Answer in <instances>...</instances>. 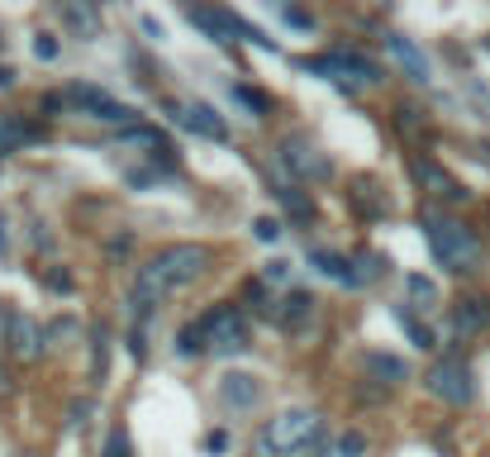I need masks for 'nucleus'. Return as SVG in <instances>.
Listing matches in <instances>:
<instances>
[{
    "instance_id": "1",
    "label": "nucleus",
    "mask_w": 490,
    "mask_h": 457,
    "mask_svg": "<svg viewBox=\"0 0 490 457\" xmlns=\"http://www.w3.org/2000/svg\"><path fill=\"white\" fill-rule=\"evenodd\" d=\"M205 267H209V248H200V243H167V248H158L134 276V290H129L134 324L143 329L148 314L162 305V296L191 286L195 276H205Z\"/></svg>"
},
{
    "instance_id": "2",
    "label": "nucleus",
    "mask_w": 490,
    "mask_h": 457,
    "mask_svg": "<svg viewBox=\"0 0 490 457\" xmlns=\"http://www.w3.org/2000/svg\"><path fill=\"white\" fill-rule=\"evenodd\" d=\"M419 229H424V239H429V253L438 267L447 272H476L481 267V239L461 224V219L453 215H438V210H424L419 215Z\"/></svg>"
},
{
    "instance_id": "3",
    "label": "nucleus",
    "mask_w": 490,
    "mask_h": 457,
    "mask_svg": "<svg viewBox=\"0 0 490 457\" xmlns=\"http://www.w3.org/2000/svg\"><path fill=\"white\" fill-rule=\"evenodd\" d=\"M319 428H324V420H319L314 410L290 405V410L276 414L272 424H262V428H257L253 453H257V457H296V453H305V448H314Z\"/></svg>"
},
{
    "instance_id": "4",
    "label": "nucleus",
    "mask_w": 490,
    "mask_h": 457,
    "mask_svg": "<svg viewBox=\"0 0 490 457\" xmlns=\"http://www.w3.org/2000/svg\"><path fill=\"white\" fill-rule=\"evenodd\" d=\"M300 67H305L310 77L333 81V86L347 91V95H357V86H376V81H386V77H381V67H376L372 58H362V53H347V48L324 53V58H305Z\"/></svg>"
},
{
    "instance_id": "5",
    "label": "nucleus",
    "mask_w": 490,
    "mask_h": 457,
    "mask_svg": "<svg viewBox=\"0 0 490 457\" xmlns=\"http://www.w3.org/2000/svg\"><path fill=\"white\" fill-rule=\"evenodd\" d=\"M186 20L200 29L209 44H238V38H248V44H257V48H272V38H262L253 24H248L243 15H233V10H219V5H186Z\"/></svg>"
},
{
    "instance_id": "6",
    "label": "nucleus",
    "mask_w": 490,
    "mask_h": 457,
    "mask_svg": "<svg viewBox=\"0 0 490 457\" xmlns=\"http://www.w3.org/2000/svg\"><path fill=\"white\" fill-rule=\"evenodd\" d=\"M62 95H67V105H72L77 115H86V119H95V124H134V119H138L134 105L115 101L110 91L91 86V81H72V86H67Z\"/></svg>"
},
{
    "instance_id": "7",
    "label": "nucleus",
    "mask_w": 490,
    "mask_h": 457,
    "mask_svg": "<svg viewBox=\"0 0 490 457\" xmlns=\"http://www.w3.org/2000/svg\"><path fill=\"white\" fill-rule=\"evenodd\" d=\"M200 320H205V334H209V353L233 357V353L253 348V334H248V320H243L238 305H215L209 314H200Z\"/></svg>"
},
{
    "instance_id": "8",
    "label": "nucleus",
    "mask_w": 490,
    "mask_h": 457,
    "mask_svg": "<svg viewBox=\"0 0 490 457\" xmlns=\"http://www.w3.org/2000/svg\"><path fill=\"white\" fill-rule=\"evenodd\" d=\"M424 391L433 400H443V405H471L476 400V377H471V367L461 363V357H443V363L429 367Z\"/></svg>"
},
{
    "instance_id": "9",
    "label": "nucleus",
    "mask_w": 490,
    "mask_h": 457,
    "mask_svg": "<svg viewBox=\"0 0 490 457\" xmlns=\"http://www.w3.org/2000/svg\"><path fill=\"white\" fill-rule=\"evenodd\" d=\"M282 167H286L290 176H300V182H329V176H333L329 152L319 148L314 138H305V134L282 138Z\"/></svg>"
},
{
    "instance_id": "10",
    "label": "nucleus",
    "mask_w": 490,
    "mask_h": 457,
    "mask_svg": "<svg viewBox=\"0 0 490 457\" xmlns=\"http://www.w3.org/2000/svg\"><path fill=\"white\" fill-rule=\"evenodd\" d=\"M167 115H172L181 129H191V134L209 138V143H229V124H224V115H219L215 105H205V101H186V105H167Z\"/></svg>"
},
{
    "instance_id": "11",
    "label": "nucleus",
    "mask_w": 490,
    "mask_h": 457,
    "mask_svg": "<svg viewBox=\"0 0 490 457\" xmlns=\"http://www.w3.org/2000/svg\"><path fill=\"white\" fill-rule=\"evenodd\" d=\"M219 400H224V410H253L262 400V381L253 377V371H224L219 377Z\"/></svg>"
},
{
    "instance_id": "12",
    "label": "nucleus",
    "mask_w": 490,
    "mask_h": 457,
    "mask_svg": "<svg viewBox=\"0 0 490 457\" xmlns=\"http://www.w3.org/2000/svg\"><path fill=\"white\" fill-rule=\"evenodd\" d=\"M44 343H48L44 324H38V320H29L24 310H15V314H10V353H15V357H24V363H34V357L44 353Z\"/></svg>"
},
{
    "instance_id": "13",
    "label": "nucleus",
    "mask_w": 490,
    "mask_h": 457,
    "mask_svg": "<svg viewBox=\"0 0 490 457\" xmlns=\"http://www.w3.org/2000/svg\"><path fill=\"white\" fill-rule=\"evenodd\" d=\"M386 53L400 62V72L410 77V81H419V86L429 81V58H424V48H419L414 38H404V34H386Z\"/></svg>"
},
{
    "instance_id": "14",
    "label": "nucleus",
    "mask_w": 490,
    "mask_h": 457,
    "mask_svg": "<svg viewBox=\"0 0 490 457\" xmlns=\"http://www.w3.org/2000/svg\"><path fill=\"white\" fill-rule=\"evenodd\" d=\"M410 172H414V182H419V186L438 191L443 200H467V191L457 186V176H447L433 158H414V162H410Z\"/></svg>"
},
{
    "instance_id": "15",
    "label": "nucleus",
    "mask_w": 490,
    "mask_h": 457,
    "mask_svg": "<svg viewBox=\"0 0 490 457\" xmlns=\"http://www.w3.org/2000/svg\"><path fill=\"white\" fill-rule=\"evenodd\" d=\"M58 15H62V24H67L77 38H101V29H105V24H101V10H95L91 0H62Z\"/></svg>"
},
{
    "instance_id": "16",
    "label": "nucleus",
    "mask_w": 490,
    "mask_h": 457,
    "mask_svg": "<svg viewBox=\"0 0 490 457\" xmlns=\"http://www.w3.org/2000/svg\"><path fill=\"white\" fill-rule=\"evenodd\" d=\"M453 329H457L461 339H467V334H481V329H490V300H481V296L457 300V310H453Z\"/></svg>"
},
{
    "instance_id": "17",
    "label": "nucleus",
    "mask_w": 490,
    "mask_h": 457,
    "mask_svg": "<svg viewBox=\"0 0 490 457\" xmlns=\"http://www.w3.org/2000/svg\"><path fill=\"white\" fill-rule=\"evenodd\" d=\"M310 314H314V296H310V290H290V296L276 305V324H282V329H300Z\"/></svg>"
},
{
    "instance_id": "18",
    "label": "nucleus",
    "mask_w": 490,
    "mask_h": 457,
    "mask_svg": "<svg viewBox=\"0 0 490 457\" xmlns=\"http://www.w3.org/2000/svg\"><path fill=\"white\" fill-rule=\"evenodd\" d=\"M386 267H390V262H386L381 253H357V257H347V286H353V290L372 286Z\"/></svg>"
},
{
    "instance_id": "19",
    "label": "nucleus",
    "mask_w": 490,
    "mask_h": 457,
    "mask_svg": "<svg viewBox=\"0 0 490 457\" xmlns=\"http://www.w3.org/2000/svg\"><path fill=\"white\" fill-rule=\"evenodd\" d=\"M34 138H38L34 124H24L15 115H0V158H5V152H15V148H24V143H34Z\"/></svg>"
},
{
    "instance_id": "20",
    "label": "nucleus",
    "mask_w": 490,
    "mask_h": 457,
    "mask_svg": "<svg viewBox=\"0 0 490 457\" xmlns=\"http://www.w3.org/2000/svg\"><path fill=\"white\" fill-rule=\"evenodd\" d=\"M367 371H372V377H381L386 386L410 381V367H404V357H390V353H367Z\"/></svg>"
},
{
    "instance_id": "21",
    "label": "nucleus",
    "mask_w": 490,
    "mask_h": 457,
    "mask_svg": "<svg viewBox=\"0 0 490 457\" xmlns=\"http://www.w3.org/2000/svg\"><path fill=\"white\" fill-rule=\"evenodd\" d=\"M176 353L181 357H200V353H209V334H205V320H195V324H186L176 334Z\"/></svg>"
},
{
    "instance_id": "22",
    "label": "nucleus",
    "mask_w": 490,
    "mask_h": 457,
    "mask_svg": "<svg viewBox=\"0 0 490 457\" xmlns=\"http://www.w3.org/2000/svg\"><path fill=\"white\" fill-rule=\"evenodd\" d=\"M404 290H410V305L414 310H433V305H438V286L429 282V276H404Z\"/></svg>"
},
{
    "instance_id": "23",
    "label": "nucleus",
    "mask_w": 490,
    "mask_h": 457,
    "mask_svg": "<svg viewBox=\"0 0 490 457\" xmlns=\"http://www.w3.org/2000/svg\"><path fill=\"white\" fill-rule=\"evenodd\" d=\"M310 267H319L324 276H333V282H343V286H347V257L324 253V248H314V253H310Z\"/></svg>"
},
{
    "instance_id": "24",
    "label": "nucleus",
    "mask_w": 490,
    "mask_h": 457,
    "mask_svg": "<svg viewBox=\"0 0 490 457\" xmlns=\"http://www.w3.org/2000/svg\"><path fill=\"white\" fill-rule=\"evenodd\" d=\"M272 191H276V200H282V205H286V210L296 215V219H310V215H314V205L305 200L296 186H272Z\"/></svg>"
},
{
    "instance_id": "25",
    "label": "nucleus",
    "mask_w": 490,
    "mask_h": 457,
    "mask_svg": "<svg viewBox=\"0 0 490 457\" xmlns=\"http://www.w3.org/2000/svg\"><path fill=\"white\" fill-rule=\"evenodd\" d=\"M101 457H134V443H129V428L124 424H115L105 434V448H101Z\"/></svg>"
},
{
    "instance_id": "26",
    "label": "nucleus",
    "mask_w": 490,
    "mask_h": 457,
    "mask_svg": "<svg viewBox=\"0 0 490 457\" xmlns=\"http://www.w3.org/2000/svg\"><path fill=\"white\" fill-rule=\"evenodd\" d=\"M105 353H110V329L95 324V343H91V357H95V363H91V377H95V381H105Z\"/></svg>"
},
{
    "instance_id": "27",
    "label": "nucleus",
    "mask_w": 490,
    "mask_h": 457,
    "mask_svg": "<svg viewBox=\"0 0 490 457\" xmlns=\"http://www.w3.org/2000/svg\"><path fill=\"white\" fill-rule=\"evenodd\" d=\"M233 101H238V105H248V110H253L257 119L267 115V110H272V101H267V95H262V91H253V86H233Z\"/></svg>"
},
{
    "instance_id": "28",
    "label": "nucleus",
    "mask_w": 490,
    "mask_h": 457,
    "mask_svg": "<svg viewBox=\"0 0 490 457\" xmlns=\"http://www.w3.org/2000/svg\"><path fill=\"white\" fill-rule=\"evenodd\" d=\"M367 453V434H357V428H347V434L339 438V457H362Z\"/></svg>"
},
{
    "instance_id": "29",
    "label": "nucleus",
    "mask_w": 490,
    "mask_h": 457,
    "mask_svg": "<svg viewBox=\"0 0 490 457\" xmlns=\"http://www.w3.org/2000/svg\"><path fill=\"white\" fill-rule=\"evenodd\" d=\"M91 414H95L91 400H72V410H67V428H86Z\"/></svg>"
},
{
    "instance_id": "30",
    "label": "nucleus",
    "mask_w": 490,
    "mask_h": 457,
    "mask_svg": "<svg viewBox=\"0 0 490 457\" xmlns=\"http://www.w3.org/2000/svg\"><path fill=\"white\" fill-rule=\"evenodd\" d=\"M248 300H253L262 314H276V300L267 296V282H253V286H248Z\"/></svg>"
},
{
    "instance_id": "31",
    "label": "nucleus",
    "mask_w": 490,
    "mask_h": 457,
    "mask_svg": "<svg viewBox=\"0 0 490 457\" xmlns=\"http://www.w3.org/2000/svg\"><path fill=\"white\" fill-rule=\"evenodd\" d=\"M34 58L53 62V58H58V38H53V34H34Z\"/></svg>"
},
{
    "instance_id": "32",
    "label": "nucleus",
    "mask_w": 490,
    "mask_h": 457,
    "mask_svg": "<svg viewBox=\"0 0 490 457\" xmlns=\"http://www.w3.org/2000/svg\"><path fill=\"white\" fill-rule=\"evenodd\" d=\"M253 233H257V239H262V243H276V239H282V219H272V215H262V219H257V224H253Z\"/></svg>"
},
{
    "instance_id": "33",
    "label": "nucleus",
    "mask_w": 490,
    "mask_h": 457,
    "mask_svg": "<svg viewBox=\"0 0 490 457\" xmlns=\"http://www.w3.org/2000/svg\"><path fill=\"white\" fill-rule=\"evenodd\" d=\"M400 324H404V329H410V339H414V348H433V334H429V329H424V324H414V320H410V314H404V310H400Z\"/></svg>"
},
{
    "instance_id": "34",
    "label": "nucleus",
    "mask_w": 490,
    "mask_h": 457,
    "mask_svg": "<svg viewBox=\"0 0 490 457\" xmlns=\"http://www.w3.org/2000/svg\"><path fill=\"white\" fill-rule=\"evenodd\" d=\"M286 276H290V262H267V267H262V282L267 286H282Z\"/></svg>"
},
{
    "instance_id": "35",
    "label": "nucleus",
    "mask_w": 490,
    "mask_h": 457,
    "mask_svg": "<svg viewBox=\"0 0 490 457\" xmlns=\"http://www.w3.org/2000/svg\"><path fill=\"white\" fill-rule=\"evenodd\" d=\"M282 15H286V24H296V29H314V15H305V10H296V5H286Z\"/></svg>"
},
{
    "instance_id": "36",
    "label": "nucleus",
    "mask_w": 490,
    "mask_h": 457,
    "mask_svg": "<svg viewBox=\"0 0 490 457\" xmlns=\"http://www.w3.org/2000/svg\"><path fill=\"white\" fill-rule=\"evenodd\" d=\"M62 105H67V95H44V101H38V110H48V115H58Z\"/></svg>"
},
{
    "instance_id": "37",
    "label": "nucleus",
    "mask_w": 490,
    "mask_h": 457,
    "mask_svg": "<svg viewBox=\"0 0 490 457\" xmlns=\"http://www.w3.org/2000/svg\"><path fill=\"white\" fill-rule=\"evenodd\" d=\"M48 286L53 290H72V276H67V272H48Z\"/></svg>"
},
{
    "instance_id": "38",
    "label": "nucleus",
    "mask_w": 490,
    "mask_h": 457,
    "mask_svg": "<svg viewBox=\"0 0 490 457\" xmlns=\"http://www.w3.org/2000/svg\"><path fill=\"white\" fill-rule=\"evenodd\" d=\"M5 253H10V219L0 215V257H5Z\"/></svg>"
},
{
    "instance_id": "39",
    "label": "nucleus",
    "mask_w": 490,
    "mask_h": 457,
    "mask_svg": "<svg viewBox=\"0 0 490 457\" xmlns=\"http://www.w3.org/2000/svg\"><path fill=\"white\" fill-rule=\"evenodd\" d=\"M224 448H229V434H224V428H219V434H209V453H224Z\"/></svg>"
},
{
    "instance_id": "40",
    "label": "nucleus",
    "mask_w": 490,
    "mask_h": 457,
    "mask_svg": "<svg viewBox=\"0 0 490 457\" xmlns=\"http://www.w3.org/2000/svg\"><path fill=\"white\" fill-rule=\"evenodd\" d=\"M143 34H148V38H162V24L152 20V15H143Z\"/></svg>"
},
{
    "instance_id": "41",
    "label": "nucleus",
    "mask_w": 490,
    "mask_h": 457,
    "mask_svg": "<svg viewBox=\"0 0 490 457\" xmlns=\"http://www.w3.org/2000/svg\"><path fill=\"white\" fill-rule=\"evenodd\" d=\"M15 77H20V72H15V67H0V86H5V91H10V86H15Z\"/></svg>"
},
{
    "instance_id": "42",
    "label": "nucleus",
    "mask_w": 490,
    "mask_h": 457,
    "mask_svg": "<svg viewBox=\"0 0 490 457\" xmlns=\"http://www.w3.org/2000/svg\"><path fill=\"white\" fill-rule=\"evenodd\" d=\"M314 457H324V453H314Z\"/></svg>"
}]
</instances>
